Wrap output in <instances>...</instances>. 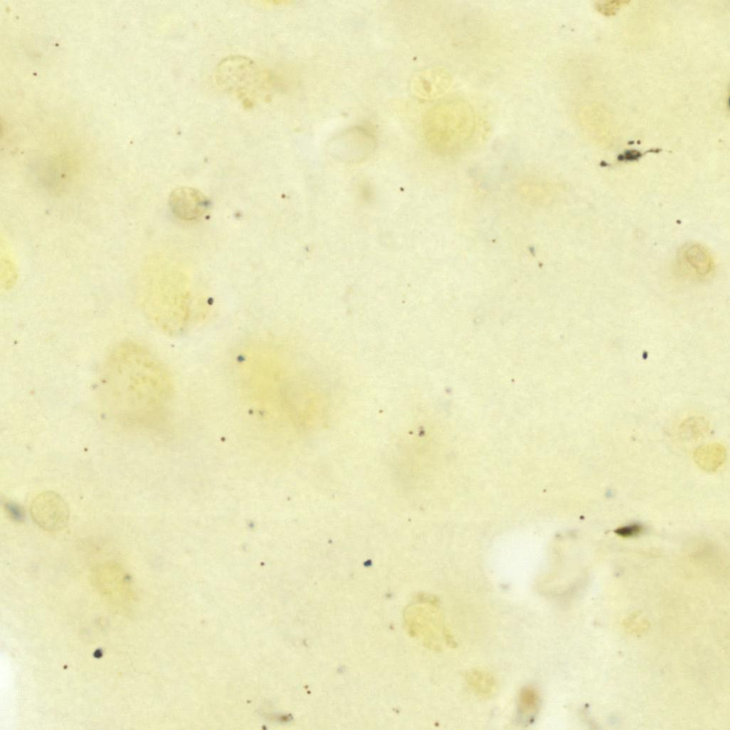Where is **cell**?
<instances>
[{"label":"cell","instance_id":"cell-1","mask_svg":"<svg viewBox=\"0 0 730 730\" xmlns=\"http://www.w3.org/2000/svg\"><path fill=\"white\" fill-rule=\"evenodd\" d=\"M100 393L114 417L143 424L165 411L174 390L168 371L157 356L135 342L125 341L110 351L103 364Z\"/></svg>","mask_w":730,"mask_h":730},{"label":"cell","instance_id":"cell-2","mask_svg":"<svg viewBox=\"0 0 730 730\" xmlns=\"http://www.w3.org/2000/svg\"><path fill=\"white\" fill-rule=\"evenodd\" d=\"M422 129L426 143L434 152L443 155L458 153L475 135V113L465 100H446L426 111Z\"/></svg>","mask_w":730,"mask_h":730},{"label":"cell","instance_id":"cell-3","mask_svg":"<svg viewBox=\"0 0 730 730\" xmlns=\"http://www.w3.org/2000/svg\"><path fill=\"white\" fill-rule=\"evenodd\" d=\"M264 80L257 65L245 57H229L217 68L218 85L247 103H252L261 91Z\"/></svg>","mask_w":730,"mask_h":730},{"label":"cell","instance_id":"cell-4","mask_svg":"<svg viewBox=\"0 0 730 730\" xmlns=\"http://www.w3.org/2000/svg\"><path fill=\"white\" fill-rule=\"evenodd\" d=\"M30 513L35 523L48 532H58L65 528L70 517L68 506L63 498L50 490L41 492L34 498Z\"/></svg>","mask_w":730,"mask_h":730},{"label":"cell","instance_id":"cell-5","mask_svg":"<svg viewBox=\"0 0 730 730\" xmlns=\"http://www.w3.org/2000/svg\"><path fill=\"white\" fill-rule=\"evenodd\" d=\"M376 139L371 128L356 125L334 138L330 150L337 158L347 161H360L375 148Z\"/></svg>","mask_w":730,"mask_h":730},{"label":"cell","instance_id":"cell-6","mask_svg":"<svg viewBox=\"0 0 730 730\" xmlns=\"http://www.w3.org/2000/svg\"><path fill=\"white\" fill-rule=\"evenodd\" d=\"M169 205L177 217L190 221L203 215L208 208V200L200 191L182 187L172 192L169 197Z\"/></svg>","mask_w":730,"mask_h":730},{"label":"cell","instance_id":"cell-7","mask_svg":"<svg viewBox=\"0 0 730 730\" xmlns=\"http://www.w3.org/2000/svg\"><path fill=\"white\" fill-rule=\"evenodd\" d=\"M451 84L449 73L442 68H426L416 74L411 83L413 92L423 99H433L445 93Z\"/></svg>","mask_w":730,"mask_h":730},{"label":"cell","instance_id":"cell-8","mask_svg":"<svg viewBox=\"0 0 730 730\" xmlns=\"http://www.w3.org/2000/svg\"><path fill=\"white\" fill-rule=\"evenodd\" d=\"M682 257L688 266L700 276L706 275L712 268L710 255L699 245H691L685 247Z\"/></svg>","mask_w":730,"mask_h":730},{"label":"cell","instance_id":"cell-9","mask_svg":"<svg viewBox=\"0 0 730 730\" xmlns=\"http://www.w3.org/2000/svg\"><path fill=\"white\" fill-rule=\"evenodd\" d=\"M538 706V696L532 688H525L521 692L519 700V714L525 721L534 718Z\"/></svg>","mask_w":730,"mask_h":730},{"label":"cell","instance_id":"cell-10","mask_svg":"<svg viewBox=\"0 0 730 730\" xmlns=\"http://www.w3.org/2000/svg\"><path fill=\"white\" fill-rule=\"evenodd\" d=\"M626 1H607L599 2L597 5L598 11L607 16L614 14L623 5L627 4Z\"/></svg>","mask_w":730,"mask_h":730},{"label":"cell","instance_id":"cell-11","mask_svg":"<svg viewBox=\"0 0 730 730\" xmlns=\"http://www.w3.org/2000/svg\"><path fill=\"white\" fill-rule=\"evenodd\" d=\"M470 679L472 681V684L478 689V691L482 692L489 691L492 685L490 679L481 673H474Z\"/></svg>","mask_w":730,"mask_h":730},{"label":"cell","instance_id":"cell-12","mask_svg":"<svg viewBox=\"0 0 730 730\" xmlns=\"http://www.w3.org/2000/svg\"><path fill=\"white\" fill-rule=\"evenodd\" d=\"M643 527L639 524H633L624 527H621L615 530L617 534L622 537H632L639 534L642 531Z\"/></svg>","mask_w":730,"mask_h":730},{"label":"cell","instance_id":"cell-13","mask_svg":"<svg viewBox=\"0 0 730 730\" xmlns=\"http://www.w3.org/2000/svg\"><path fill=\"white\" fill-rule=\"evenodd\" d=\"M5 510L8 513L9 515L14 520L17 521L21 520L24 517V513L22 510L16 504L11 502L5 503Z\"/></svg>","mask_w":730,"mask_h":730}]
</instances>
